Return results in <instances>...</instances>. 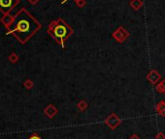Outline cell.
<instances>
[{
	"mask_svg": "<svg viewBox=\"0 0 165 139\" xmlns=\"http://www.w3.org/2000/svg\"><path fill=\"white\" fill-rule=\"evenodd\" d=\"M41 29V24L26 9L22 8L14 16V21L7 29V35H13L20 44H24L35 33Z\"/></svg>",
	"mask_w": 165,
	"mask_h": 139,
	"instance_id": "cell-1",
	"label": "cell"
},
{
	"mask_svg": "<svg viewBox=\"0 0 165 139\" xmlns=\"http://www.w3.org/2000/svg\"><path fill=\"white\" fill-rule=\"evenodd\" d=\"M48 33L54 38L57 43L64 47V42L71 36L73 31L65 21H63L62 19H57L50 23L48 27Z\"/></svg>",
	"mask_w": 165,
	"mask_h": 139,
	"instance_id": "cell-2",
	"label": "cell"
},
{
	"mask_svg": "<svg viewBox=\"0 0 165 139\" xmlns=\"http://www.w3.org/2000/svg\"><path fill=\"white\" fill-rule=\"evenodd\" d=\"M20 3V0H0V12L3 15H8Z\"/></svg>",
	"mask_w": 165,
	"mask_h": 139,
	"instance_id": "cell-3",
	"label": "cell"
},
{
	"mask_svg": "<svg viewBox=\"0 0 165 139\" xmlns=\"http://www.w3.org/2000/svg\"><path fill=\"white\" fill-rule=\"evenodd\" d=\"M105 125L111 130H116L121 123V119L116 113H111L104 121Z\"/></svg>",
	"mask_w": 165,
	"mask_h": 139,
	"instance_id": "cell-4",
	"label": "cell"
},
{
	"mask_svg": "<svg viewBox=\"0 0 165 139\" xmlns=\"http://www.w3.org/2000/svg\"><path fill=\"white\" fill-rule=\"evenodd\" d=\"M57 113H58L57 107L55 105H54V104H52V103L46 106L45 109H44V114L48 118H50V119H52V118L57 115Z\"/></svg>",
	"mask_w": 165,
	"mask_h": 139,
	"instance_id": "cell-5",
	"label": "cell"
},
{
	"mask_svg": "<svg viewBox=\"0 0 165 139\" xmlns=\"http://www.w3.org/2000/svg\"><path fill=\"white\" fill-rule=\"evenodd\" d=\"M0 21H1V23L5 26L6 29H8L14 21V16H11L10 14H8V15H4L1 19H0Z\"/></svg>",
	"mask_w": 165,
	"mask_h": 139,
	"instance_id": "cell-6",
	"label": "cell"
},
{
	"mask_svg": "<svg viewBox=\"0 0 165 139\" xmlns=\"http://www.w3.org/2000/svg\"><path fill=\"white\" fill-rule=\"evenodd\" d=\"M147 78H148V80H149L150 83H152L153 85H156V83L159 81V79H160V75H159L156 71H152L148 75H147Z\"/></svg>",
	"mask_w": 165,
	"mask_h": 139,
	"instance_id": "cell-7",
	"label": "cell"
},
{
	"mask_svg": "<svg viewBox=\"0 0 165 139\" xmlns=\"http://www.w3.org/2000/svg\"><path fill=\"white\" fill-rule=\"evenodd\" d=\"M156 111L161 117H165V102L164 100H160L157 102L156 105Z\"/></svg>",
	"mask_w": 165,
	"mask_h": 139,
	"instance_id": "cell-8",
	"label": "cell"
},
{
	"mask_svg": "<svg viewBox=\"0 0 165 139\" xmlns=\"http://www.w3.org/2000/svg\"><path fill=\"white\" fill-rule=\"evenodd\" d=\"M87 107H89V104H87V102H86V100H80V102L77 103V108H78L80 111H86L87 109Z\"/></svg>",
	"mask_w": 165,
	"mask_h": 139,
	"instance_id": "cell-9",
	"label": "cell"
},
{
	"mask_svg": "<svg viewBox=\"0 0 165 139\" xmlns=\"http://www.w3.org/2000/svg\"><path fill=\"white\" fill-rule=\"evenodd\" d=\"M156 91L158 92L159 94H164L165 95V79L163 81H161L159 84L156 85Z\"/></svg>",
	"mask_w": 165,
	"mask_h": 139,
	"instance_id": "cell-10",
	"label": "cell"
},
{
	"mask_svg": "<svg viewBox=\"0 0 165 139\" xmlns=\"http://www.w3.org/2000/svg\"><path fill=\"white\" fill-rule=\"evenodd\" d=\"M19 55H17V53H11L8 56V60L11 62L12 64H16L17 61H19Z\"/></svg>",
	"mask_w": 165,
	"mask_h": 139,
	"instance_id": "cell-11",
	"label": "cell"
},
{
	"mask_svg": "<svg viewBox=\"0 0 165 139\" xmlns=\"http://www.w3.org/2000/svg\"><path fill=\"white\" fill-rule=\"evenodd\" d=\"M33 81L31 80V79H26L25 81L23 82V86H24V88L27 89V90H30V89H32L33 88Z\"/></svg>",
	"mask_w": 165,
	"mask_h": 139,
	"instance_id": "cell-12",
	"label": "cell"
},
{
	"mask_svg": "<svg viewBox=\"0 0 165 139\" xmlns=\"http://www.w3.org/2000/svg\"><path fill=\"white\" fill-rule=\"evenodd\" d=\"M27 139H42V137L40 136L38 133H33Z\"/></svg>",
	"mask_w": 165,
	"mask_h": 139,
	"instance_id": "cell-13",
	"label": "cell"
},
{
	"mask_svg": "<svg viewBox=\"0 0 165 139\" xmlns=\"http://www.w3.org/2000/svg\"><path fill=\"white\" fill-rule=\"evenodd\" d=\"M156 139H165V134L163 133H158L156 135Z\"/></svg>",
	"mask_w": 165,
	"mask_h": 139,
	"instance_id": "cell-14",
	"label": "cell"
},
{
	"mask_svg": "<svg viewBox=\"0 0 165 139\" xmlns=\"http://www.w3.org/2000/svg\"><path fill=\"white\" fill-rule=\"evenodd\" d=\"M129 139H141V138H140L138 134H132V135H130Z\"/></svg>",
	"mask_w": 165,
	"mask_h": 139,
	"instance_id": "cell-15",
	"label": "cell"
},
{
	"mask_svg": "<svg viewBox=\"0 0 165 139\" xmlns=\"http://www.w3.org/2000/svg\"><path fill=\"white\" fill-rule=\"evenodd\" d=\"M38 1H39V0H28V2L32 5H35L36 3H38Z\"/></svg>",
	"mask_w": 165,
	"mask_h": 139,
	"instance_id": "cell-16",
	"label": "cell"
}]
</instances>
